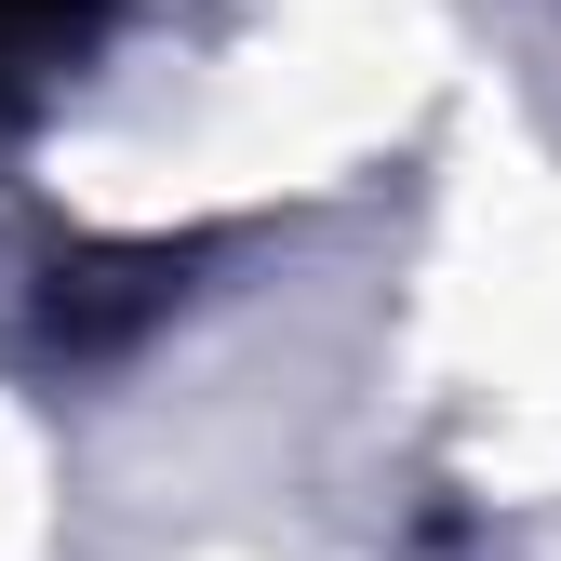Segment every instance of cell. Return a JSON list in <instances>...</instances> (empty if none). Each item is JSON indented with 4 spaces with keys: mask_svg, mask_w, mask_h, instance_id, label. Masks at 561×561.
<instances>
[{
    "mask_svg": "<svg viewBox=\"0 0 561 561\" xmlns=\"http://www.w3.org/2000/svg\"><path fill=\"white\" fill-rule=\"evenodd\" d=\"M94 27H107V0H0V121H27L94 54Z\"/></svg>",
    "mask_w": 561,
    "mask_h": 561,
    "instance_id": "6da1fadb",
    "label": "cell"
}]
</instances>
